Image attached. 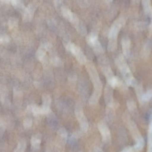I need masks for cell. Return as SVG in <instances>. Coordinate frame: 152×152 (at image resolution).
<instances>
[{
  "label": "cell",
  "mask_w": 152,
  "mask_h": 152,
  "mask_svg": "<svg viewBox=\"0 0 152 152\" xmlns=\"http://www.w3.org/2000/svg\"><path fill=\"white\" fill-rule=\"evenodd\" d=\"M102 91L94 90L92 94L90 96L89 99V103L90 104H95L98 102L101 95Z\"/></svg>",
  "instance_id": "5bb4252c"
},
{
  "label": "cell",
  "mask_w": 152,
  "mask_h": 152,
  "mask_svg": "<svg viewBox=\"0 0 152 152\" xmlns=\"http://www.w3.org/2000/svg\"><path fill=\"white\" fill-rule=\"evenodd\" d=\"M124 118L132 137L135 141V145L133 147L134 152L141 151L144 146L145 142L143 138L134 122L127 115L125 116Z\"/></svg>",
  "instance_id": "7a4b0ae2"
},
{
  "label": "cell",
  "mask_w": 152,
  "mask_h": 152,
  "mask_svg": "<svg viewBox=\"0 0 152 152\" xmlns=\"http://www.w3.org/2000/svg\"><path fill=\"white\" fill-rule=\"evenodd\" d=\"M91 47L93 48L95 53L97 55L103 54L104 52L101 43L98 41H97Z\"/></svg>",
  "instance_id": "44dd1931"
},
{
  "label": "cell",
  "mask_w": 152,
  "mask_h": 152,
  "mask_svg": "<svg viewBox=\"0 0 152 152\" xmlns=\"http://www.w3.org/2000/svg\"><path fill=\"white\" fill-rule=\"evenodd\" d=\"M98 130L101 134L104 142L107 143L111 140V133L106 123L103 121H100L97 124Z\"/></svg>",
  "instance_id": "52a82bcc"
},
{
  "label": "cell",
  "mask_w": 152,
  "mask_h": 152,
  "mask_svg": "<svg viewBox=\"0 0 152 152\" xmlns=\"http://www.w3.org/2000/svg\"><path fill=\"white\" fill-rule=\"evenodd\" d=\"M31 110L34 115H37L41 114V107H38L37 105H34L31 108Z\"/></svg>",
  "instance_id": "83f0119b"
},
{
  "label": "cell",
  "mask_w": 152,
  "mask_h": 152,
  "mask_svg": "<svg viewBox=\"0 0 152 152\" xmlns=\"http://www.w3.org/2000/svg\"><path fill=\"white\" fill-rule=\"evenodd\" d=\"M24 127L26 128H28L30 127L32 125V120L30 118H26L24 120Z\"/></svg>",
  "instance_id": "4dcf8cb0"
},
{
  "label": "cell",
  "mask_w": 152,
  "mask_h": 152,
  "mask_svg": "<svg viewBox=\"0 0 152 152\" xmlns=\"http://www.w3.org/2000/svg\"><path fill=\"white\" fill-rule=\"evenodd\" d=\"M111 88L110 86H106L104 90V99L107 107L114 109L118 107V104L114 102Z\"/></svg>",
  "instance_id": "ba28073f"
},
{
  "label": "cell",
  "mask_w": 152,
  "mask_h": 152,
  "mask_svg": "<svg viewBox=\"0 0 152 152\" xmlns=\"http://www.w3.org/2000/svg\"><path fill=\"white\" fill-rule=\"evenodd\" d=\"M134 88H135L137 100H138L140 103L142 104V97L144 94L143 88L142 84H137Z\"/></svg>",
  "instance_id": "ac0fdd59"
},
{
  "label": "cell",
  "mask_w": 152,
  "mask_h": 152,
  "mask_svg": "<svg viewBox=\"0 0 152 152\" xmlns=\"http://www.w3.org/2000/svg\"><path fill=\"white\" fill-rule=\"evenodd\" d=\"M152 50V43L150 40L145 42L141 52V56L143 59L148 58L150 57Z\"/></svg>",
  "instance_id": "8fae6325"
},
{
  "label": "cell",
  "mask_w": 152,
  "mask_h": 152,
  "mask_svg": "<svg viewBox=\"0 0 152 152\" xmlns=\"http://www.w3.org/2000/svg\"><path fill=\"white\" fill-rule=\"evenodd\" d=\"M142 4L146 15L151 18L152 7L151 5V0H142Z\"/></svg>",
  "instance_id": "e0dca14e"
},
{
  "label": "cell",
  "mask_w": 152,
  "mask_h": 152,
  "mask_svg": "<svg viewBox=\"0 0 152 152\" xmlns=\"http://www.w3.org/2000/svg\"><path fill=\"white\" fill-rule=\"evenodd\" d=\"M0 42L1 43H7L9 42V38L6 36H2L0 37Z\"/></svg>",
  "instance_id": "836d02e7"
},
{
  "label": "cell",
  "mask_w": 152,
  "mask_h": 152,
  "mask_svg": "<svg viewBox=\"0 0 152 152\" xmlns=\"http://www.w3.org/2000/svg\"><path fill=\"white\" fill-rule=\"evenodd\" d=\"M115 63L123 76L126 84L135 87L138 84V82L132 75L124 56L122 54L119 55L115 59Z\"/></svg>",
  "instance_id": "6da1fadb"
},
{
  "label": "cell",
  "mask_w": 152,
  "mask_h": 152,
  "mask_svg": "<svg viewBox=\"0 0 152 152\" xmlns=\"http://www.w3.org/2000/svg\"><path fill=\"white\" fill-rule=\"evenodd\" d=\"M103 63L104 65L102 66L101 69L104 75L105 76L108 82H109L115 76L114 75L110 66L109 65H106L104 62H103Z\"/></svg>",
  "instance_id": "7c38bea8"
},
{
  "label": "cell",
  "mask_w": 152,
  "mask_h": 152,
  "mask_svg": "<svg viewBox=\"0 0 152 152\" xmlns=\"http://www.w3.org/2000/svg\"><path fill=\"white\" fill-rule=\"evenodd\" d=\"M51 103V98L50 95L45 94L42 96V106L50 107Z\"/></svg>",
  "instance_id": "d4e9b609"
},
{
  "label": "cell",
  "mask_w": 152,
  "mask_h": 152,
  "mask_svg": "<svg viewBox=\"0 0 152 152\" xmlns=\"http://www.w3.org/2000/svg\"><path fill=\"white\" fill-rule=\"evenodd\" d=\"M134 152L133 147L131 146H128L126 147L125 149H123L121 152Z\"/></svg>",
  "instance_id": "1f68e13d"
},
{
  "label": "cell",
  "mask_w": 152,
  "mask_h": 152,
  "mask_svg": "<svg viewBox=\"0 0 152 152\" xmlns=\"http://www.w3.org/2000/svg\"><path fill=\"white\" fill-rule=\"evenodd\" d=\"M35 8L33 4H29L26 9L24 13V18L25 20L29 21L31 20L34 16Z\"/></svg>",
  "instance_id": "4fadbf2b"
},
{
  "label": "cell",
  "mask_w": 152,
  "mask_h": 152,
  "mask_svg": "<svg viewBox=\"0 0 152 152\" xmlns=\"http://www.w3.org/2000/svg\"><path fill=\"white\" fill-rule=\"evenodd\" d=\"M26 147V143L25 142H20L18 146L17 152H23L25 151Z\"/></svg>",
  "instance_id": "f1b7e54d"
},
{
  "label": "cell",
  "mask_w": 152,
  "mask_h": 152,
  "mask_svg": "<svg viewBox=\"0 0 152 152\" xmlns=\"http://www.w3.org/2000/svg\"><path fill=\"white\" fill-rule=\"evenodd\" d=\"M121 46L124 56L129 58L131 53V41L127 37H124L121 39Z\"/></svg>",
  "instance_id": "30bf717a"
},
{
  "label": "cell",
  "mask_w": 152,
  "mask_h": 152,
  "mask_svg": "<svg viewBox=\"0 0 152 152\" xmlns=\"http://www.w3.org/2000/svg\"><path fill=\"white\" fill-rule=\"evenodd\" d=\"M42 136L40 134H36L33 136L31 138V143L32 146L35 150L39 149L41 144Z\"/></svg>",
  "instance_id": "2e32d148"
},
{
  "label": "cell",
  "mask_w": 152,
  "mask_h": 152,
  "mask_svg": "<svg viewBox=\"0 0 152 152\" xmlns=\"http://www.w3.org/2000/svg\"><path fill=\"white\" fill-rule=\"evenodd\" d=\"M125 20L122 18L118 19L114 22L108 35L109 41H117L118 34L121 27L125 25Z\"/></svg>",
  "instance_id": "8992f818"
},
{
  "label": "cell",
  "mask_w": 152,
  "mask_h": 152,
  "mask_svg": "<svg viewBox=\"0 0 152 152\" xmlns=\"http://www.w3.org/2000/svg\"><path fill=\"white\" fill-rule=\"evenodd\" d=\"M58 134L62 138H66L67 137V131L64 128H61L59 129L58 130Z\"/></svg>",
  "instance_id": "4316f807"
},
{
  "label": "cell",
  "mask_w": 152,
  "mask_h": 152,
  "mask_svg": "<svg viewBox=\"0 0 152 152\" xmlns=\"http://www.w3.org/2000/svg\"><path fill=\"white\" fill-rule=\"evenodd\" d=\"M61 13L64 18H66L69 22L75 26L76 24L80 21L78 18L75 13L71 12L69 9L66 7L61 8Z\"/></svg>",
  "instance_id": "9c48e42d"
},
{
  "label": "cell",
  "mask_w": 152,
  "mask_h": 152,
  "mask_svg": "<svg viewBox=\"0 0 152 152\" xmlns=\"http://www.w3.org/2000/svg\"><path fill=\"white\" fill-rule=\"evenodd\" d=\"M46 51H47V49L45 47L44 43H43L41 45L40 47L37 51L36 55L37 58L40 61L43 60L46 55Z\"/></svg>",
  "instance_id": "9a60e30c"
},
{
  "label": "cell",
  "mask_w": 152,
  "mask_h": 152,
  "mask_svg": "<svg viewBox=\"0 0 152 152\" xmlns=\"http://www.w3.org/2000/svg\"><path fill=\"white\" fill-rule=\"evenodd\" d=\"M82 133H83L81 132V130L80 131H76L73 134L72 136L75 138H78V137H80V136L82 134Z\"/></svg>",
  "instance_id": "e575fe53"
},
{
  "label": "cell",
  "mask_w": 152,
  "mask_h": 152,
  "mask_svg": "<svg viewBox=\"0 0 152 152\" xmlns=\"http://www.w3.org/2000/svg\"><path fill=\"white\" fill-rule=\"evenodd\" d=\"M127 106L129 110L131 112L134 111L136 109L137 104L133 100H129L127 102Z\"/></svg>",
  "instance_id": "484cf974"
},
{
  "label": "cell",
  "mask_w": 152,
  "mask_h": 152,
  "mask_svg": "<svg viewBox=\"0 0 152 152\" xmlns=\"http://www.w3.org/2000/svg\"><path fill=\"white\" fill-rule=\"evenodd\" d=\"M113 1V0H107V1H108V2H111L112 1Z\"/></svg>",
  "instance_id": "74e56055"
},
{
  "label": "cell",
  "mask_w": 152,
  "mask_h": 152,
  "mask_svg": "<svg viewBox=\"0 0 152 152\" xmlns=\"http://www.w3.org/2000/svg\"><path fill=\"white\" fill-rule=\"evenodd\" d=\"M76 118L80 126V130L83 133L87 132L88 129V123L87 119L84 115L82 107L77 105L75 110Z\"/></svg>",
  "instance_id": "5b68a950"
},
{
  "label": "cell",
  "mask_w": 152,
  "mask_h": 152,
  "mask_svg": "<svg viewBox=\"0 0 152 152\" xmlns=\"http://www.w3.org/2000/svg\"><path fill=\"white\" fill-rule=\"evenodd\" d=\"M148 142L147 152H152V134L148 135Z\"/></svg>",
  "instance_id": "f546056e"
},
{
  "label": "cell",
  "mask_w": 152,
  "mask_h": 152,
  "mask_svg": "<svg viewBox=\"0 0 152 152\" xmlns=\"http://www.w3.org/2000/svg\"><path fill=\"white\" fill-rule=\"evenodd\" d=\"M86 68L94 86V90L102 91V84L94 65L90 61L87 62Z\"/></svg>",
  "instance_id": "3957f363"
},
{
  "label": "cell",
  "mask_w": 152,
  "mask_h": 152,
  "mask_svg": "<svg viewBox=\"0 0 152 152\" xmlns=\"http://www.w3.org/2000/svg\"><path fill=\"white\" fill-rule=\"evenodd\" d=\"M94 152H103V151L101 148L96 147L94 149Z\"/></svg>",
  "instance_id": "8d00e7d4"
},
{
  "label": "cell",
  "mask_w": 152,
  "mask_h": 152,
  "mask_svg": "<svg viewBox=\"0 0 152 152\" xmlns=\"http://www.w3.org/2000/svg\"><path fill=\"white\" fill-rule=\"evenodd\" d=\"M151 23L149 25V37L151 39H152V16L151 17Z\"/></svg>",
  "instance_id": "d590c367"
},
{
  "label": "cell",
  "mask_w": 152,
  "mask_h": 152,
  "mask_svg": "<svg viewBox=\"0 0 152 152\" xmlns=\"http://www.w3.org/2000/svg\"><path fill=\"white\" fill-rule=\"evenodd\" d=\"M51 62L53 65L56 67H59L61 66L62 61L61 59L57 55H53L51 58Z\"/></svg>",
  "instance_id": "cb8c5ba5"
},
{
  "label": "cell",
  "mask_w": 152,
  "mask_h": 152,
  "mask_svg": "<svg viewBox=\"0 0 152 152\" xmlns=\"http://www.w3.org/2000/svg\"><path fill=\"white\" fill-rule=\"evenodd\" d=\"M63 0H54V4L55 6L58 8L61 7Z\"/></svg>",
  "instance_id": "d6a6232c"
},
{
  "label": "cell",
  "mask_w": 152,
  "mask_h": 152,
  "mask_svg": "<svg viewBox=\"0 0 152 152\" xmlns=\"http://www.w3.org/2000/svg\"><path fill=\"white\" fill-rule=\"evenodd\" d=\"M75 26L77 31L82 36H85L87 32L86 28L83 25L82 22L79 21Z\"/></svg>",
  "instance_id": "ffe728a7"
},
{
  "label": "cell",
  "mask_w": 152,
  "mask_h": 152,
  "mask_svg": "<svg viewBox=\"0 0 152 152\" xmlns=\"http://www.w3.org/2000/svg\"><path fill=\"white\" fill-rule=\"evenodd\" d=\"M152 99V88L147 90L144 93L142 97V104L146 103Z\"/></svg>",
  "instance_id": "7402d4cb"
},
{
  "label": "cell",
  "mask_w": 152,
  "mask_h": 152,
  "mask_svg": "<svg viewBox=\"0 0 152 152\" xmlns=\"http://www.w3.org/2000/svg\"><path fill=\"white\" fill-rule=\"evenodd\" d=\"M148 26L147 22L145 21H138L136 22L134 24V27L137 30L142 31L144 30Z\"/></svg>",
  "instance_id": "603a6c76"
},
{
  "label": "cell",
  "mask_w": 152,
  "mask_h": 152,
  "mask_svg": "<svg viewBox=\"0 0 152 152\" xmlns=\"http://www.w3.org/2000/svg\"><path fill=\"white\" fill-rule=\"evenodd\" d=\"M66 48L74 56H75L77 61L80 64L82 65L86 64V58L79 47L73 43L69 42L66 45Z\"/></svg>",
  "instance_id": "277c9868"
},
{
  "label": "cell",
  "mask_w": 152,
  "mask_h": 152,
  "mask_svg": "<svg viewBox=\"0 0 152 152\" xmlns=\"http://www.w3.org/2000/svg\"><path fill=\"white\" fill-rule=\"evenodd\" d=\"M97 41H98V36L95 33H91L87 36V42L91 47H92Z\"/></svg>",
  "instance_id": "d6986e66"
}]
</instances>
